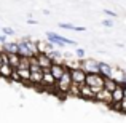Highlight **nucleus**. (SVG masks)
<instances>
[{
	"label": "nucleus",
	"instance_id": "72a5a7b5",
	"mask_svg": "<svg viewBox=\"0 0 126 123\" xmlns=\"http://www.w3.org/2000/svg\"><path fill=\"white\" fill-rule=\"evenodd\" d=\"M0 32H2V27H0Z\"/></svg>",
	"mask_w": 126,
	"mask_h": 123
},
{
	"label": "nucleus",
	"instance_id": "bb28decb",
	"mask_svg": "<svg viewBox=\"0 0 126 123\" xmlns=\"http://www.w3.org/2000/svg\"><path fill=\"white\" fill-rule=\"evenodd\" d=\"M2 34H5L6 37H8V35H15V31H13L11 27H3L2 29Z\"/></svg>",
	"mask_w": 126,
	"mask_h": 123
},
{
	"label": "nucleus",
	"instance_id": "aec40b11",
	"mask_svg": "<svg viewBox=\"0 0 126 123\" xmlns=\"http://www.w3.org/2000/svg\"><path fill=\"white\" fill-rule=\"evenodd\" d=\"M19 62H21V56H19L18 53H10V54H8V64L11 66V67L18 69Z\"/></svg>",
	"mask_w": 126,
	"mask_h": 123
},
{
	"label": "nucleus",
	"instance_id": "423d86ee",
	"mask_svg": "<svg viewBox=\"0 0 126 123\" xmlns=\"http://www.w3.org/2000/svg\"><path fill=\"white\" fill-rule=\"evenodd\" d=\"M56 78L51 74V70H43V82H42V88L45 89H56Z\"/></svg>",
	"mask_w": 126,
	"mask_h": 123
},
{
	"label": "nucleus",
	"instance_id": "1a4fd4ad",
	"mask_svg": "<svg viewBox=\"0 0 126 123\" xmlns=\"http://www.w3.org/2000/svg\"><path fill=\"white\" fill-rule=\"evenodd\" d=\"M37 59H38V64H40V67L43 70H49V67L53 66V59L48 56V53H38Z\"/></svg>",
	"mask_w": 126,
	"mask_h": 123
},
{
	"label": "nucleus",
	"instance_id": "2f4dec72",
	"mask_svg": "<svg viewBox=\"0 0 126 123\" xmlns=\"http://www.w3.org/2000/svg\"><path fill=\"white\" fill-rule=\"evenodd\" d=\"M123 94H125V98H126V86L123 85Z\"/></svg>",
	"mask_w": 126,
	"mask_h": 123
},
{
	"label": "nucleus",
	"instance_id": "9b49d317",
	"mask_svg": "<svg viewBox=\"0 0 126 123\" xmlns=\"http://www.w3.org/2000/svg\"><path fill=\"white\" fill-rule=\"evenodd\" d=\"M18 54L19 56H27V58L34 56L32 51H31V48H29V45H27V42H26V38H22V40L18 42Z\"/></svg>",
	"mask_w": 126,
	"mask_h": 123
},
{
	"label": "nucleus",
	"instance_id": "4be33fe9",
	"mask_svg": "<svg viewBox=\"0 0 126 123\" xmlns=\"http://www.w3.org/2000/svg\"><path fill=\"white\" fill-rule=\"evenodd\" d=\"M26 42H27V45H29V48H31V51H32V54H34V56H37L38 53H40V50H38V42L37 40L26 38Z\"/></svg>",
	"mask_w": 126,
	"mask_h": 123
},
{
	"label": "nucleus",
	"instance_id": "dca6fc26",
	"mask_svg": "<svg viewBox=\"0 0 126 123\" xmlns=\"http://www.w3.org/2000/svg\"><path fill=\"white\" fill-rule=\"evenodd\" d=\"M125 77H126V74H125V69H120V67H115L113 69V74H112V78H113L117 83H121L123 85V82H125Z\"/></svg>",
	"mask_w": 126,
	"mask_h": 123
},
{
	"label": "nucleus",
	"instance_id": "f257e3e1",
	"mask_svg": "<svg viewBox=\"0 0 126 123\" xmlns=\"http://www.w3.org/2000/svg\"><path fill=\"white\" fill-rule=\"evenodd\" d=\"M72 85H74V82H72V75H70V67L67 66L64 75L56 82V89H54V91L59 93V94H62V96H67L69 93H70Z\"/></svg>",
	"mask_w": 126,
	"mask_h": 123
},
{
	"label": "nucleus",
	"instance_id": "f3484780",
	"mask_svg": "<svg viewBox=\"0 0 126 123\" xmlns=\"http://www.w3.org/2000/svg\"><path fill=\"white\" fill-rule=\"evenodd\" d=\"M0 50L2 51H5V53H18V42H6V43H3L2 46H0Z\"/></svg>",
	"mask_w": 126,
	"mask_h": 123
},
{
	"label": "nucleus",
	"instance_id": "4468645a",
	"mask_svg": "<svg viewBox=\"0 0 126 123\" xmlns=\"http://www.w3.org/2000/svg\"><path fill=\"white\" fill-rule=\"evenodd\" d=\"M113 69L109 62H102L99 61V74L104 75V77H112V74H113Z\"/></svg>",
	"mask_w": 126,
	"mask_h": 123
},
{
	"label": "nucleus",
	"instance_id": "6ab92c4d",
	"mask_svg": "<svg viewBox=\"0 0 126 123\" xmlns=\"http://www.w3.org/2000/svg\"><path fill=\"white\" fill-rule=\"evenodd\" d=\"M18 72H19V75H21V78H22V85H29L31 86V69H18Z\"/></svg>",
	"mask_w": 126,
	"mask_h": 123
},
{
	"label": "nucleus",
	"instance_id": "7c9ffc66",
	"mask_svg": "<svg viewBox=\"0 0 126 123\" xmlns=\"http://www.w3.org/2000/svg\"><path fill=\"white\" fill-rule=\"evenodd\" d=\"M27 22H29V24H37V21H35V19H29Z\"/></svg>",
	"mask_w": 126,
	"mask_h": 123
},
{
	"label": "nucleus",
	"instance_id": "f03ea898",
	"mask_svg": "<svg viewBox=\"0 0 126 123\" xmlns=\"http://www.w3.org/2000/svg\"><path fill=\"white\" fill-rule=\"evenodd\" d=\"M46 40L54 43L56 46H65V45L77 46V42L75 40H70V38H67V37H62V35L56 34V32H46Z\"/></svg>",
	"mask_w": 126,
	"mask_h": 123
},
{
	"label": "nucleus",
	"instance_id": "9d476101",
	"mask_svg": "<svg viewBox=\"0 0 126 123\" xmlns=\"http://www.w3.org/2000/svg\"><path fill=\"white\" fill-rule=\"evenodd\" d=\"M125 99V94H123V85L121 83H118L117 88L112 91V104H118V102H121ZM110 104V105H112Z\"/></svg>",
	"mask_w": 126,
	"mask_h": 123
},
{
	"label": "nucleus",
	"instance_id": "0eeeda50",
	"mask_svg": "<svg viewBox=\"0 0 126 123\" xmlns=\"http://www.w3.org/2000/svg\"><path fill=\"white\" fill-rule=\"evenodd\" d=\"M94 101L96 102H102V104H105V105L110 107V104H112V93L109 91V89L102 88L101 91L96 93V99H94Z\"/></svg>",
	"mask_w": 126,
	"mask_h": 123
},
{
	"label": "nucleus",
	"instance_id": "c85d7f7f",
	"mask_svg": "<svg viewBox=\"0 0 126 123\" xmlns=\"http://www.w3.org/2000/svg\"><path fill=\"white\" fill-rule=\"evenodd\" d=\"M102 26H105V27H113V21H110V19H104V21H102Z\"/></svg>",
	"mask_w": 126,
	"mask_h": 123
},
{
	"label": "nucleus",
	"instance_id": "f704fd0d",
	"mask_svg": "<svg viewBox=\"0 0 126 123\" xmlns=\"http://www.w3.org/2000/svg\"><path fill=\"white\" fill-rule=\"evenodd\" d=\"M125 74H126V69H125Z\"/></svg>",
	"mask_w": 126,
	"mask_h": 123
},
{
	"label": "nucleus",
	"instance_id": "a878e982",
	"mask_svg": "<svg viewBox=\"0 0 126 123\" xmlns=\"http://www.w3.org/2000/svg\"><path fill=\"white\" fill-rule=\"evenodd\" d=\"M11 80L15 82V83H22V78H21V75H19L18 69H15V70H13V74H11Z\"/></svg>",
	"mask_w": 126,
	"mask_h": 123
},
{
	"label": "nucleus",
	"instance_id": "7ed1b4c3",
	"mask_svg": "<svg viewBox=\"0 0 126 123\" xmlns=\"http://www.w3.org/2000/svg\"><path fill=\"white\" fill-rule=\"evenodd\" d=\"M104 78L105 77L101 74H86V85H89L94 93H97L104 88Z\"/></svg>",
	"mask_w": 126,
	"mask_h": 123
},
{
	"label": "nucleus",
	"instance_id": "cd10ccee",
	"mask_svg": "<svg viewBox=\"0 0 126 123\" xmlns=\"http://www.w3.org/2000/svg\"><path fill=\"white\" fill-rule=\"evenodd\" d=\"M75 56H77L78 59H83V58H85V50H83V48H77V51H75Z\"/></svg>",
	"mask_w": 126,
	"mask_h": 123
},
{
	"label": "nucleus",
	"instance_id": "5701e85b",
	"mask_svg": "<svg viewBox=\"0 0 126 123\" xmlns=\"http://www.w3.org/2000/svg\"><path fill=\"white\" fill-rule=\"evenodd\" d=\"M110 109H113V110H117V112H120V114L126 115V98L121 102H118V104H112Z\"/></svg>",
	"mask_w": 126,
	"mask_h": 123
},
{
	"label": "nucleus",
	"instance_id": "412c9836",
	"mask_svg": "<svg viewBox=\"0 0 126 123\" xmlns=\"http://www.w3.org/2000/svg\"><path fill=\"white\" fill-rule=\"evenodd\" d=\"M117 85H118V83L115 82L112 77H105V78H104V88H105V89H109L110 93L113 91L115 88H117Z\"/></svg>",
	"mask_w": 126,
	"mask_h": 123
},
{
	"label": "nucleus",
	"instance_id": "ddd939ff",
	"mask_svg": "<svg viewBox=\"0 0 126 123\" xmlns=\"http://www.w3.org/2000/svg\"><path fill=\"white\" fill-rule=\"evenodd\" d=\"M42 82H43V70H37L31 74V86L42 88Z\"/></svg>",
	"mask_w": 126,
	"mask_h": 123
},
{
	"label": "nucleus",
	"instance_id": "a211bd4d",
	"mask_svg": "<svg viewBox=\"0 0 126 123\" xmlns=\"http://www.w3.org/2000/svg\"><path fill=\"white\" fill-rule=\"evenodd\" d=\"M59 27L61 29H67V31H75V32H85L86 27H81V26H74L70 22H59Z\"/></svg>",
	"mask_w": 126,
	"mask_h": 123
},
{
	"label": "nucleus",
	"instance_id": "473e14b6",
	"mask_svg": "<svg viewBox=\"0 0 126 123\" xmlns=\"http://www.w3.org/2000/svg\"><path fill=\"white\" fill-rule=\"evenodd\" d=\"M123 85H125V86H126V77H125V82H123Z\"/></svg>",
	"mask_w": 126,
	"mask_h": 123
},
{
	"label": "nucleus",
	"instance_id": "6e6552de",
	"mask_svg": "<svg viewBox=\"0 0 126 123\" xmlns=\"http://www.w3.org/2000/svg\"><path fill=\"white\" fill-rule=\"evenodd\" d=\"M80 98L83 99V101H94L96 99V93H94V89L91 88L89 85H81L80 86Z\"/></svg>",
	"mask_w": 126,
	"mask_h": 123
},
{
	"label": "nucleus",
	"instance_id": "20e7f679",
	"mask_svg": "<svg viewBox=\"0 0 126 123\" xmlns=\"http://www.w3.org/2000/svg\"><path fill=\"white\" fill-rule=\"evenodd\" d=\"M78 66L83 69L86 74H99V61H96V59H93V58L80 59Z\"/></svg>",
	"mask_w": 126,
	"mask_h": 123
},
{
	"label": "nucleus",
	"instance_id": "393cba45",
	"mask_svg": "<svg viewBox=\"0 0 126 123\" xmlns=\"http://www.w3.org/2000/svg\"><path fill=\"white\" fill-rule=\"evenodd\" d=\"M69 94H72V96H77V98H80V85L74 83V85H72V88H70V93H69Z\"/></svg>",
	"mask_w": 126,
	"mask_h": 123
},
{
	"label": "nucleus",
	"instance_id": "c756f323",
	"mask_svg": "<svg viewBox=\"0 0 126 123\" xmlns=\"http://www.w3.org/2000/svg\"><path fill=\"white\" fill-rule=\"evenodd\" d=\"M104 13H105L107 16H110V18H117V13L112 11V10H107V8H105V10H104Z\"/></svg>",
	"mask_w": 126,
	"mask_h": 123
},
{
	"label": "nucleus",
	"instance_id": "39448f33",
	"mask_svg": "<svg viewBox=\"0 0 126 123\" xmlns=\"http://www.w3.org/2000/svg\"><path fill=\"white\" fill-rule=\"evenodd\" d=\"M70 67V66H69ZM70 75H72V82L77 83V85H85L86 83V72L80 66H75V67H70Z\"/></svg>",
	"mask_w": 126,
	"mask_h": 123
},
{
	"label": "nucleus",
	"instance_id": "b1692460",
	"mask_svg": "<svg viewBox=\"0 0 126 123\" xmlns=\"http://www.w3.org/2000/svg\"><path fill=\"white\" fill-rule=\"evenodd\" d=\"M18 69H31V58H27V56H21V62H19Z\"/></svg>",
	"mask_w": 126,
	"mask_h": 123
},
{
	"label": "nucleus",
	"instance_id": "f8f14e48",
	"mask_svg": "<svg viewBox=\"0 0 126 123\" xmlns=\"http://www.w3.org/2000/svg\"><path fill=\"white\" fill-rule=\"evenodd\" d=\"M65 67H67V64H56V62H53V66L49 67V70H51V74H53V75H54L56 80H59V78L64 75Z\"/></svg>",
	"mask_w": 126,
	"mask_h": 123
},
{
	"label": "nucleus",
	"instance_id": "2eb2a0df",
	"mask_svg": "<svg viewBox=\"0 0 126 123\" xmlns=\"http://www.w3.org/2000/svg\"><path fill=\"white\" fill-rule=\"evenodd\" d=\"M13 70H15V67H11L8 62H5V64L0 67V77H2V78H6V80H11Z\"/></svg>",
	"mask_w": 126,
	"mask_h": 123
}]
</instances>
